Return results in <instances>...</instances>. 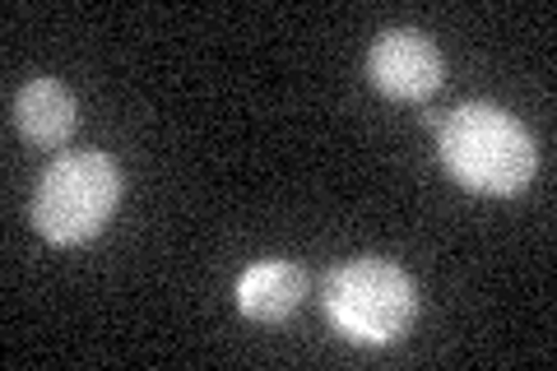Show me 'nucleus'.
Returning a JSON list of instances; mask_svg holds the SVG:
<instances>
[{
	"instance_id": "obj_6",
	"label": "nucleus",
	"mask_w": 557,
	"mask_h": 371,
	"mask_svg": "<svg viewBox=\"0 0 557 371\" xmlns=\"http://www.w3.org/2000/svg\"><path fill=\"white\" fill-rule=\"evenodd\" d=\"M307 288H311V279H307L302 264L260 260L237 279V311L251 316V321H265V325L288 321V316L302 307Z\"/></svg>"
},
{
	"instance_id": "obj_1",
	"label": "nucleus",
	"mask_w": 557,
	"mask_h": 371,
	"mask_svg": "<svg viewBox=\"0 0 557 371\" xmlns=\"http://www.w3.org/2000/svg\"><path fill=\"white\" fill-rule=\"evenodd\" d=\"M446 172L479 196H520L539 172V145L497 102H460L437 121Z\"/></svg>"
},
{
	"instance_id": "obj_2",
	"label": "nucleus",
	"mask_w": 557,
	"mask_h": 371,
	"mask_svg": "<svg viewBox=\"0 0 557 371\" xmlns=\"http://www.w3.org/2000/svg\"><path fill=\"white\" fill-rule=\"evenodd\" d=\"M330 325L358 344H395L418 316V288L395 260L358 256L330 270L321 288Z\"/></svg>"
},
{
	"instance_id": "obj_3",
	"label": "nucleus",
	"mask_w": 557,
	"mask_h": 371,
	"mask_svg": "<svg viewBox=\"0 0 557 371\" xmlns=\"http://www.w3.org/2000/svg\"><path fill=\"white\" fill-rule=\"evenodd\" d=\"M126 176H121L116 158L108 153H65L57 158L33 196V227L51 242V246H79L98 237L108 219L116 214Z\"/></svg>"
},
{
	"instance_id": "obj_5",
	"label": "nucleus",
	"mask_w": 557,
	"mask_h": 371,
	"mask_svg": "<svg viewBox=\"0 0 557 371\" xmlns=\"http://www.w3.org/2000/svg\"><path fill=\"white\" fill-rule=\"evenodd\" d=\"M10 121L28 145L38 149H61L70 135H75V121H79V108L70 98V88L57 84V79H33L24 84L20 94L10 102Z\"/></svg>"
},
{
	"instance_id": "obj_4",
	"label": "nucleus",
	"mask_w": 557,
	"mask_h": 371,
	"mask_svg": "<svg viewBox=\"0 0 557 371\" xmlns=\"http://www.w3.org/2000/svg\"><path fill=\"white\" fill-rule=\"evenodd\" d=\"M368 75L395 102H423L442 88V51L418 28H386L368 51Z\"/></svg>"
}]
</instances>
